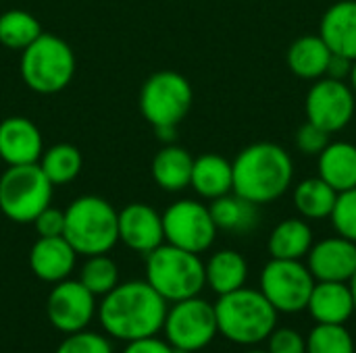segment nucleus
<instances>
[{"mask_svg":"<svg viewBox=\"0 0 356 353\" xmlns=\"http://www.w3.org/2000/svg\"><path fill=\"white\" fill-rule=\"evenodd\" d=\"M167 310V302L150 287L148 281H127L102 295L98 318L106 335L129 343L159 335L163 331Z\"/></svg>","mask_w":356,"mask_h":353,"instance_id":"f257e3e1","label":"nucleus"},{"mask_svg":"<svg viewBox=\"0 0 356 353\" xmlns=\"http://www.w3.org/2000/svg\"><path fill=\"white\" fill-rule=\"evenodd\" d=\"M234 166V193L261 206L280 200L292 185V156L277 144L259 141L244 148Z\"/></svg>","mask_w":356,"mask_h":353,"instance_id":"f03ea898","label":"nucleus"},{"mask_svg":"<svg viewBox=\"0 0 356 353\" xmlns=\"http://www.w3.org/2000/svg\"><path fill=\"white\" fill-rule=\"evenodd\" d=\"M217 329L236 345H257L277 327V310L257 289H236L219 295L215 304Z\"/></svg>","mask_w":356,"mask_h":353,"instance_id":"7ed1b4c3","label":"nucleus"},{"mask_svg":"<svg viewBox=\"0 0 356 353\" xmlns=\"http://www.w3.org/2000/svg\"><path fill=\"white\" fill-rule=\"evenodd\" d=\"M77 256L108 254L119 241V212L98 196H81L65 210V233Z\"/></svg>","mask_w":356,"mask_h":353,"instance_id":"20e7f679","label":"nucleus"},{"mask_svg":"<svg viewBox=\"0 0 356 353\" xmlns=\"http://www.w3.org/2000/svg\"><path fill=\"white\" fill-rule=\"evenodd\" d=\"M146 281L169 304L196 298L207 285L200 254L163 243L146 254Z\"/></svg>","mask_w":356,"mask_h":353,"instance_id":"39448f33","label":"nucleus"},{"mask_svg":"<svg viewBox=\"0 0 356 353\" xmlns=\"http://www.w3.org/2000/svg\"><path fill=\"white\" fill-rule=\"evenodd\" d=\"M75 75L71 46L52 33H42L21 52V77L38 94L63 92Z\"/></svg>","mask_w":356,"mask_h":353,"instance_id":"423d86ee","label":"nucleus"},{"mask_svg":"<svg viewBox=\"0 0 356 353\" xmlns=\"http://www.w3.org/2000/svg\"><path fill=\"white\" fill-rule=\"evenodd\" d=\"M52 187L38 162L8 166L0 175V212L19 225L33 223L50 206Z\"/></svg>","mask_w":356,"mask_h":353,"instance_id":"0eeeda50","label":"nucleus"},{"mask_svg":"<svg viewBox=\"0 0 356 353\" xmlns=\"http://www.w3.org/2000/svg\"><path fill=\"white\" fill-rule=\"evenodd\" d=\"M192 85L175 71H159L150 75L140 92L142 117L156 127H177L192 108Z\"/></svg>","mask_w":356,"mask_h":353,"instance_id":"6e6552de","label":"nucleus"},{"mask_svg":"<svg viewBox=\"0 0 356 353\" xmlns=\"http://www.w3.org/2000/svg\"><path fill=\"white\" fill-rule=\"evenodd\" d=\"M167 341L179 353H198L219 335L215 306L200 295L175 302L163 325Z\"/></svg>","mask_w":356,"mask_h":353,"instance_id":"1a4fd4ad","label":"nucleus"},{"mask_svg":"<svg viewBox=\"0 0 356 353\" xmlns=\"http://www.w3.org/2000/svg\"><path fill=\"white\" fill-rule=\"evenodd\" d=\"M313 287L315 277L300 260L271 258L261 273V293L277 314H298L307 310Z\"/></svg>","mask_w":356,"mask_h":353,"instance_id":"9d476101","label":"nucleus"},{"mask_svg":"<svg viewBox=\"0 0 356 353\" xmlns=\"http://www.w3.org/2000/svg\"><path fill=\"white\" fill-rule=\"evenodd\" d=\"M165 241L186 252L202 254L217 237V225L209 206L194 200H179L163 212Z\"/></svg>","mask_w":356,"mask_h":353,"instance_id":"9b49d317","label":"nucleus"},{"mask_svg":"<svg viewBox=\"0 0 356 353\" xmlns=\"http://www.w3.org/2000/svg\"><path fill=\"white\" fill-rule=\"evenodd\" d=\"M355 106L356 96L346 81L321 77L307 94V119L330 135L353 121Z\"/></svg>","mask_w":356,"mask_h":353,"instance_id":"f8f14e48","label":"nucleus"},{"mask_svg":"<svg viewBox=\"0 0 356 353\" xmlns=\"http://www.w3.org/2000/svg\"><path fill=\"white\" fill-rule=\"evenodd\" d=\"M46 314L50 325L63 335L83 331L96 314V295L79 279H65L54 283L46 302Z\"/></svg>","mask_w":356,"mask_h":353,"instance_id":"ddd939ff","label":"nucleus"},{"mask_svg":"<svg viewBox=\"0 0 356 353\" xmlns=\"http://www.w3.org/2000/svg\"><path fill=\"white\" fill-rule=\"evenodd\" d=\"M119 241L134 252L150 254L165 243L163 214L142 202H134L119 212Z\"/></svg>","mask_w":356,"mask_h":353,"instance_id":"4468645a","label":"nucleus"},{"mask_svg":"<svg viewBox=\"0 0 356 353\" xmlns=\"http://www.w3.org/2000/svg\"><path fill=\"white\" fill-rule=\"evenodd\" d=\"M309 270L315 281L348 283L356 273V243L346 237H327L309 250Z\"/></svg>","mask_w":356,"mask_h":353,"instance_id":"2eb2a0df","label":"nucleus"},{"mask_svg":"<svg viewBox=\"0 0 356 353\" xmlns=\"http://www.w3.org/2000/svg\"><path fill=\"white\" fill-rule=\"evenodd\" d=\"M44 152V139L33 121L8 117L0 123V158L8 166L35 164Z\"/></svg>","mask_w":356,"mask_h":353,"instance_id":"dca6fc26","label":"nucleus"},{"mask_svg":"<svg viewBox=\"0 0 356 353\" xmlns=\"http://www.w3.org/2000/svg\"><path fill=\"white\" fill-rule=\"evenodd\" d=\"M77 252L65 237H40L29 250V268L44 283H60L75 268Z\"/></svg>","mask_w":356,"mask_h":353,"instance_id":"f3484780","label":"nucleus"},{"mask_svg":"<svg viewBox=\"0 0 356 353\" xmlns=\"http://www.w3.org/2000/svg\"><path fill=\"white\" fill-rule=\"evenodd\" d=\"M307 310L317 325H346L355 314L350 285L338 281H315Z\"/></svg>","mask_w":356,"mask_h":353,"instance_id":"a211bd4d","label":"nucleus"},{"mask_svg":"<svg viewBox=\"0 0 356 353\" xmlns=\"http://www.w3.org/2000/svg\"><path fill=\"white\" fill-rule=\"evenodd\" d=\"M319 35L334 54L356 60V0H340L321 17Z\"/></svg>","mask_w":356,"mask_h":353,"instance_id":"6ab92c4d","label":"nucleus"},{"mask_svg":"<svg viewBox=\"0 0 356 353\" xmlns=\"http://www.w3.org/2000/svg\"><path fill=\"white\" fill-rule=\"evenodd\" d=\"M190 185L200 198L213 202L234 191V166L219 154H202L200 158H194Z\"/></svg>","mask_w":356,"mask_h":353,"instance_id":"aec40b11","label":"nucleus"},{"mask_svg":"<svg viewBox=\"0 0 356 353\" xmlns=\"http://www.w3.org/2000/svg\"><path fill=\"white\" fill-rule=\"evenodd\" d=\"M192 166H194V158L190 156V152L186 148L175 146V144H167L152 158L150 171H152L154 183L161 189L175 193V191H181L190 185Z\"/></svg>","mask_w":356,"mask_h":353,"instance_id":"412c9836","label":"nucleus"},{"mask_svg":"<svg viewBox=\"0 0 356 353\" xmlns=\"http://www.w3.org/2000/svg\"><path fill=\"white\" fill-rule=\"evenodd\" d=\"M319 177L330 183L338 193L356 187V146L350 141L327 144V148L317 156Z\"/></svg>","mask_w":356,"mask_h":353,"instance_id":"4be33fe9","label":"nucleus"},{"mask_svg":"<svg viewBox=\"0 0 356 353\" xmlns=\"http://www.w3.org/2000/svg\"><path fill=\"white\" fill-rule=\"evenodd\" d=\"M204 277H207V285L217 295H225L246 285L248 262L236 250H221L213 254L204 264Z\"/></svg>","mask_w":356,"mask_h":353,"instance_id":"5701e85b","label":"nucleus"},{"mask_svg":"<svg viewBox=\"0 0 356 353\" xmlns=\"http://www.w3.org/2000/svg\"><path fill=\"white\" fill-rule=\"evenodd\" d=\"M332 58V50L317 35L298 37L288 50V67L300 79H321L327 73V64Z\"/></svg>","mask_w":356,"mask_h":353,"instance_id":"b1692460","label":"nucleus"},{"mask_svg":"<svg viewBox=\"0 0 356 353\" xmlns=\"http://www.w3.org/2000/svg\"><path fill=\"white\" fill-rule=\"evenodd\" d=\"M313 248V229L305 218H286L269 235L267 250L277 260H300Z\"/></svg>","mask_w":356,"mask_h":353,"instance_id":"393cba45","label":"nucleus"},{"mask_svg":"<svg viewBox=\"0 0 356 353\" xmlns=\"http://www.w3.org/2000/svg\"><path fill=\"white\" fill-rule=\"evenodd\" d=\"M211 216L221 231L229 233H250L259 225L257 204L240 198L238 193H225L209 206Z\"/></svg>","mask_w":356,"mask_h":353,"instance_id":"a878e982","label":"nucleus"},{"mask_svg":"<svg viewBox=\"0 0 356 353\" xmlns=\"http://www.w3.org/2000/svg\"><path fill=\"white\" fill-rule=\"evenodd\" d=\"M336 198L338 191L321 177L305 179L294 189V206L300 212V216L309 221H321L332 216Z\"/></svg>","mask_w":356,"mask_h":353,"instance_id":"bb28decb","label":"nucleus"},{"mask_svg":"<svg viewBox=\"0 0 356 353\" xmlns=\"http://www.w3.org/2000/svg\"><path fill=\"white\" fill-rule=\"evenodd\" d=\"M38 164L52 185H65L79 175V171L83 166V158L75 146L56 144L42 152V158Z\"/></svg>","mask_w":356,"mask_h":353,"instance_id":"cd10ccee","label":"nucleus"},{"mask_svg":"<svg viewBox=\"0 0 356 353\" xmlns=\"http://www.w3.org/2000/svg\"><path fill=\"white\" fill-rule=\"evenodd\" d=\"M40 21L27 10H6L0 15V44L10 50H25L42 35Z\"/></svg>","mask_w":356,"mask_h":353,"instance_id":"c85d7f7f","label":"nucleus"},{"mask_svg":"<svg viewBox=\"0 0 356 353\" xmlns=\"http://www.w3.org/2000/svg\"><path fill=\"white\" fill-rule=\"evenodd\" d=\"M79 281L86 289H90L96 298L106 295L119 285V266L106 254L88 256L79 270Z\"/></svg>","mask_w":356,"mask_h":353,"instance_id":"c756f323","label":"nucleus"},{"mask_svg":"<svg viewBox=\"0 0 356 353\" xmlns=\"http://www.w3.org/2000/svg\"><path fill=\"white\" fill-rule=\"evenodd\" d=\"M307 353H355V339L344 325H317L307 337Z\"/></svg>","mask_w":356,"mask_h":353,"instance_id":"7c9ffc66","label":"nucleus"},{"mask_svg":"<svg viewBox=\"0 0 356 353\" xmlns=\"http://www.w3.org/2000/svg\"><path fill=\"white\" fill-rule=\"evenodd\" d=\"M330 218L340 237H346L356 243V187L338 193Z\"/></svg>","mask_w":356,"mask_h":353,"instance_id":"2f4dec72","label":"nucleus"},{"mask_svg":"<svg viewBox=\"0 0 356 353\" xmlns=\"http://www.w3.org/2000/svg\"><path fill=\"white\" fill-rule=\"evenodd\" d=\"M54 353H113V345L104 335L83 329L65 335Z\"/></svg>","mask_w":356,"mask_h":353,"instance_id":"473e14b6","label":"nucleus"},{"mask_svg":"<svg viewBox=\"0 0 356 353\" xmlns=\"http://www.w3.org/2000/svg\"><path fill=\"white\" fill-rule=\"evenodd\" d=\"M330 144V133L315 123L307 121L296 133V146L305 156H319Z\"/></svg>","mask_w":356,"mask_h":353,"instance_id":"72a5a7b5","label":"nucleus"},{"mask_svg":"<svg viewBox=\"0 0 356 353\" xmlns=\"http://www.w3.org/2000/svg\"><path fill=\"white\" fill-rule=\"evenodd\" d=\"M269 353H307V339L294 329H273L267 337Z\"/></svg>","mask_w":356,"mask_h":353,"instance_id":"f704fd0d","label":"nucleus"},{"mask_svg":"<svg viewBox=\"0 0 356 353\" xmlns=\"http://www.w3.org/2000/svg\"><path fill=\"white\" fill-rule=\"evenodd\" d=\"M33 227L38 231V237H63L65 233V210H58V208H44L35 221H33Z\"/></svg>","mask_w":356,"mask_h":353,"instance_id":"c9c22d12","label":"nucleus"},{"mask_svg":"<svg viewBox=\"0 0 356 353\" xmlns=\"http://www.w3.org/2000/svg\"><path fill=\"white\" fill-rule=\"evenodd\" d=\"M123 353H179L167 339H159L156 335L154 337H144V339H136V341H129L125 345Z\"/></svg>","mask_w":356,"mask_h":353,"instance_id":"e433bc0d","label":"nucleus"},{"mask_svg":"<svg viewBox=\"0 0 356 353\" xmlns=\"http://www.w3.org/2000/svg\"><path fill=\"white\" fill-rule=\"evenodd\" d=\"M353 62H355V60H350V58H346V56H340V54H334V52H332V58H330L325 77L338 79V81H346L348 75H350V71H353Z\"/></svg>","mask_w":356,"mask_h":353,"instance_id":"4c0bfd02","label":"nucleus"},{"mask_svg":"<svg viewBox=\"0 0 356 353\" xmlns=\"http://www.w3.org/2000/svg\"><path fill=\"white\" fill-rule=\"evenodd\" d=\"M154 131H156L159 139H163V141L171 144V141L175 139V131H177V127H156Z\"/></svg>","mask_w":356,"mask_h":353,"instance_id":"58836bf2","label":"nucleus"},{"mask_svg":"<svg viewBox=\"0 0 356 353\" xmlns=\"http://www.w3.org/2000/svg\"><path fill=\"white\" fill-rule=\"evenodd\" d=\"M348 85H350V89L355 92V96H356V60L353 62V71H350V75H348Z\"/></svg>","mask_w":356,"mask_h":353,"instance_id":"ea45409f","label":"nucleus"},{"mask_svg":"<svg viewBox=\"0 0 356 353\" xmlns=\"http://www.w3.org/2000/svg\"><path fill=\"white\" fill-rule=\"evenodd\" d=\"M348 285H350V291H353V298H355V314H356V273H355V277L348 281Z\"/></svg>","mask_w":356,"mask_h":353,"instance_id":"a19ab883","label":"nucleus"},{"mask_svg":"<svg viewBox=\"0 0 356 353\" xmlns=\"http://www.w3.org/2000/svg\"><path fill=\"white\" fill-rule=\"evenodd\" d=\"M244 353H269L267 350L263 352V350H248V352H244Z\"/></svg>","mask_w":356,"mask_h":353,"instance_id":"79ce46f5","label":"nucleus"},{"mask_svg":"<svg viewBox=\"0 0 356 353\" xmlns=\"http://www.w3.org/2000/svg\"><path fill=\"white\" fill-rule=\"evenodd\" d=\"M198 353H200V352H198Z\"/></svg>","mask_w":356,"mask_h":353,"instance_id":"37998d69","label":"nucleus"}]
</instances>
